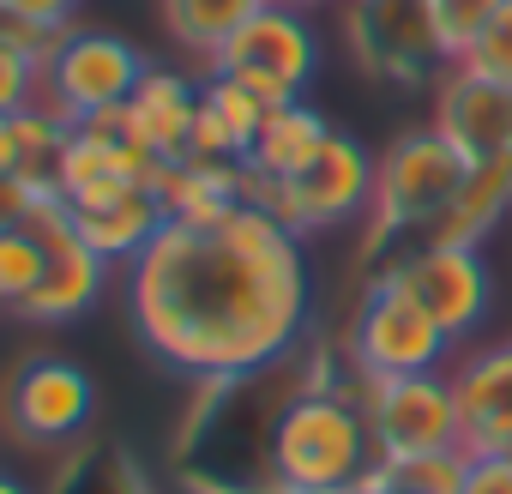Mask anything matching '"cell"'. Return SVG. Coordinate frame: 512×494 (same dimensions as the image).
<instances>
[{
	"label": "cell",
	"mask_w": 512,
	"mask_h": 494,
	"mask_svg": "<svg viewBox=\"0 0 512 494\" xmlns=\"http://www.w3.org/2000/svg\"><path fill=\"white\" fill-rule=\"evenodd\" d=\"M356 404L374 428V452L386 464L398 458H428L464 446V410L452 374H356Z\"/></svg>",
	"instance_id": "cell-4"
},
{
	"label": "cell",
	"mask_w": 512,
	"mask_h": 494,
	"mask_svg": "<svg viewBox=\"0 0 512 494\" xmlns=\"http://www.w3.org/2000/svg\"><path fill=\"white\" fill-rule=\"evenodd\" d=\"M512 211V151L506 157H488V163H470L458 193L440 205V217L422 229V241H452V247H476L488 241V229Z\"/></svg>",
	"instance_id": "cell-17"
},
{
	"label": "cell",
	"mask_w": 512,
	"mask_h": 494,
	"mask_svg": "<svg viewBox=\"0 0 512 494\" xmlns=\"http://www.w3.org/2000/svg\"><path fill=\"white\" fill-rule=\"evenodd\" d=\"M133 326L193 380H247L284 362L308 326L302 235L266 205H235L217 229L163 223L127 278Z\"/></svg>",
	"instance_id": "cell-1"
},
{
	"label": "cell",
	"mask_w": 512,
	"mask_h": 494,
	"mask_svg": "<svg viewBox=\"0 0 512 494\" xmlns=\"http://www.w3.org/2000/svg\"><path fill=\"white\" fill-rule=\"evenodd\" d=\"M452 67H464V73H476V79H494V85H512V0L488 19V31H482Z\"/></svg>",
	"instance_id": "cell-25"
},
{
	"label": "cell",
	"mask_w": 512,
	"mask_h": 494,
	"mask_svg": "<svg viewBox=\"0 0 512 494\" xmlns=\"http://www.w3.org/2000/svg\"><path fill=\"white\" fill-rule=\"evenodd\" d=\"M326 139H332V121L296 97V103H284V109L266 115L260 139H253V151H247L241 163L260 175V181H290V175H302V169L320 157Z\"/></svg>",
	"instance_id": "cell-19"
},
{
	"label": "cell",
	"mask_w": 512,
	"mask_h": 494,
	"mask_svg": "<svg viewBox=\"0 0 512 494\" xmlns=\"http://www.w3.org/2000/svg\"><path fill=\"white\" fill-rule=\"evenodd\" d=\"M0 7H7V0H0Z\"/></svg>",
	"instance_id": "cell-34"
},
{
	"label": "cell",
	"mask_w": 512,
	"mask_h": 494,
	"mask_svg": "<svg viewBox=\"0 0 512 494\" xmlns=\"http://www.w3.org/2000/svg\"><path fill=\"white\" fill-rule=\"evenodd\" d=\"M199 97H205V109L229 127V139L241 145V157L253 151V139H260V127H266V115H272V103H260L241 79H229V73H205L199 79Z\"/></svg>",
	"instance_id": "cell-22"
},
{
	"label": "cell",
	"mask_w": 512,
	"mask_h": 494,
	"mask_svg": "<svg viewBox=\"0 0 512 494\" xmlns=\"http://www.w3.org/2000/svg\"><path fill=\"white\" fill-rule=\"evenodd\" d=\"M37 91H43V61H31V55L13 49V43H0V115L31 109Z\"/></svg>",
	"instance_id": "cell-26"
},
{
	"label": "cell",
	"mask_w": 512,
	"mask_h": 494,
	"mask_svg": "<svg viewBox=\"0 0 512 494\" xmlns=\"http://www.w3.org/2000/svg\"><path fill=\"white\" fill-rule=\"evenodd\" d=\"M290 7H326V0H290Z\"/></svg>",
	"instance_id": "cell-33"
},
{
	"label": "cell",
	"mask_w": 512,
	"mask_h": 494,
	"mask_svg": "<svg viewBox=\"0 0 512 494\" xmlns=\"http://www.w3.org/2000/svg\"><path fill=\"white\" fill-rule=\"evenodd\" d=\"M67 121L49 109V103H31L13 115V151H19V175L25 181H55V163H61V145H67Z\"/></svg>",
	"instance_id": "cell-21"
},
{
	"label": "cell",
	"mask_w": 512,
	"mask_h": 494,
	"mask_svg": "<svg viewBox=\"0 0 512 494\" xmlns=\"http://www.w3.org/2000/svg\"><path fill=\"white\" fill-rule=\"evenodd\" d=\"M0 13L31 19V25H43V31H67V19L79 13V0H7Z\"/></svg>",
	"instance_id": "cell-28"
},
{
	"label": "cell",
	"mask_w": 512,
	"mask_h": 494,
	"mask_svg": "<svg viewBox=\"0 0 512 494\" xmlns=\"http://www.w3.org/2000/svg\"><path fill=\"white\" fill-rule=\"evenodd\" d=\"M73 223H79V241L91 247V254H103V260H127V266H133L169 217H163L157 187H127V193H115V199L73 205Z\"/></svg>",
	"instance_id": "cell-18"
},
{
	"label": "cell",
	"mask_w": 512,
	"mask_h": 494,
	"mask_svg": "<svg viewBox=\"0 0 512 494\" xmlns=\"http://www.w3.org/2000/svg\"><path fill=\"white\" fill-rule=\"evenodd\" d=\"M31 193H37V181H25V175H0V229H19V223H25Z\"/></svg>",
	"instance_id": "cell-29"
},
{
	"label": "cell",
	"mask_w": 512,
	"mask_h": 494,
	"mask_svg": "<svg viewBox=\"0 0 512 494\" xmlns=\"http://www.w3.org/2000/svg\"><path fill=\"white\" fill-rule=\"evenodd\" d=\"M458 494H512V452H470Z\"/></svg>",
	"instance_id": "cell-27"
},
{
	"label": "cell",
	"mask_w": 512,
	"mask_h": 494,
	"mask_svg": "<svg viewBox=\"0 0 512 494\" xmlns=\"http://www.w3.org/2000/svg\"><path fill=\"white\" fill-rule=\"evenodd\" d=\"M103 278H109V260L91 254V247L73 235L49 241V266H43V284L31 290V302L19 308V320H37V326H67L79 320L97 296H103Z\"/></svg>",
	"instance_id": "cell-16"
},
{
	"label": "cell",
	"mask_w": 512,
	"mask_h": 494,
	"mask_svg": "<svg viewBox=\"0 0 512 494\" xmlns=\"http://www.w3.org/2000/svg\"><path fill=\"white\" fill-rule=\"evenodd\" d=\"M446 344L452 338L392 278V266L362 290V308L350 320V368L356 374H428V368H440Z\"/></svg>",
	"instance_id": "cell-8"
},
{
	"label": "cell",
	"mask_w": 512,
	"mask_h": 494,
	"mask_svg": "<svg viewBox=\"0 0 512 494\" xmlns=\"http://www.w3.org/2000/svg\"><path fill=\"white\" fill-rule=\"evenodd\" d=\"M0 175H19V151H13V115H0Z\"/></svg>",
	"instance_id": "cell-31"
},
{
	"label": "cell",
	"mask_w": 512,
	"mask_h": 494,
	"mask_svg": "<svg viewBox=\"0 0 512 494\" xmlns=\"http://www.w3.org/2000/svg\"><path fill=\"white\" fill-rule=\"evenodd\" d=\"M0 410H7L13 440H25V446H61V440H73L91 422L97 392H91V374L79 362L37 356V362H19L7 374V386H0Z\"/></svg>",
	"instance_id": "cell-9"
},
{
	"label": "cell",
	"mask_w": 512,
	"mask_h": 494,
	"mask_svg": "<svg viewBox=\"0 0 512 494\" xmlns=\"http://www.w3.org/2000/svg\"><path fill=\"white\" fill-rule=\"evenodd\" d=\"M0 494H31L25 482H13V476H0Z\"/></svg>",
	"instance_id": "cell-32"
},
{
	"label": "cell",
	"mask_w": 512,
	"mask_h": 494,
	"mask_svg": "<svg viewBox=\"0 0 512 494\" xmlns=\"http://www.w3.org/2000/svg\"><path fill=\"white\" fill-rule=\"evenodd\" d=\"M193 115H199V85L181 79V73H163V67H151V73L139 79V91L121 103L127 139H139V145L157 151L163 163H181V157H187Z\"/></svg>",
	"instance_id": "cell-13"
},
{
	"label": "cell",
	"mask_w": 512,
	"mask_h": 494,
	"mask_svg": "<svg viewBox=\"0 0 512 494\" xmlns=\"http://www.w3.org/2000/svg\"><path fill=\"white\" fill-rule=\"evenodd\" d=\"M205 73H229V79H241L260 103L284 109V103H296V97L314 85V73H320V37H314V25L302 19V7L272 0V7H260V13H253V19L205 61Z\"/></svg>",
	"instance_id": "cell-6"
},
{
	"label": "cell",
	"mask_w": 512,
	"mask_h": 494,
	"mask_svg": "<svg viewBox=\"0 0 512 494\" xmlns=\"http://www.w3.org/2000/svg\"><path fill=\"white\" fill-rule=\"evenodd\" d=\"M350 494H422V488H410V482H398L386 464H374V470H368V476H362Z\"/></svg>",
	"instance_id": "cell-30"
},
{
	"label": "cell",
	"mask_w": 512,
	"mask_h": 494,
	"mask_svg": "<svg viewBox=\"0 0 512 494\" xmlns=\"http://www.w3.org/2000/svg\"><path fill=\"white\" fill-rule=\"evenodd\" d=\"M392 278L428 308V320H434L446 338H470V332L488 320L494 278H488V266H482L476 247L422 241V247H410L404 260H392Z\"/></svg>",
	"instance_id": "cell-10"
},
{
	"label": "cell",
	"mask_w": 512,
	"mask_h": 494,
	"mask_svg": "<svg viewBox=\"0 0 512 494\" xmlns=\"http://www.w3.org/2000/svg\"><path fill=\"white\" fill-rule=\"evenodd\" d=\"M260 7H272V0H163V31H169L187 55L211 61Z\"/></svg>",
	"instance_id": "cell-20"
},
{
	"label": "cell",
	"mask_w": 512,
	"mask_h": 494,
	"mask_svg": "<svg viewBox=\"0 0 512 494\" xmlns=\"http://www.w3.org/2000/svg\"><path fill=\"white\" fill-rule=\"evenodd\" d=\"M344 31L356 61L374 79L392 85H416L428 79V67H440V37L428 25V0H344Z\"/></svg>",
	"instance_id": "cell-11"
},
{
	"label": "cell",
	"mask_w": 512,
	"mask_h": 494,
	"mask_svg": "<svg viewBox=\"0 0 512 494\" xmlns=\"http://www.w3.org/2000/svg\"><path fill=\"white\" fill-rule=\"evenodd\" d=\"M157 199H163V217H169V223L217 229L235 205H247V169H241V163L181 157V163H163V175H157Z\"/></svg>",
	"instance_id": "cell-14"
},
{
	"label": "cell",
	"mask_w": 512,
	"mask_h": 494,
	"mask_svg": "<svg viewBox=\"0 0 512 494\" xmlns=\"http://www.w3.org/2000/svg\"><path fill=\"white\" fill-rule=\"evenodd\" d=\"M464 169H470L464 151L440 127H416L386 157H374V199H368V241H362V254L374 260L392 235L428 229L440 217V205L458 193Z\"/></svg>",
	"instance_id": "cell-3"
},
{
	"label": "cell",
	"mask_w": 512,
	"mask_h": 494,
	"mask_svg": "<svg viewBox=\"0 0 512 494\" xmlns=\"http://www.w3.org/2000/svg\"><path fill=\"white\" fill-rule=\"evenodd\" d=\"M380 464L374 428L356 392H314L296 386L266 428V476L296 494H350Z\"/></svg>",
	"instance_id": "cell-2"
},
{
	"label": "cell",
	"mask_w": 512,
	"mask_h": 494,
	"mask_svg": "<svg viewBox=\"0 0 512 494\" xmlns=\"http://www.w3.org/2000/svg\"><path fill=\"white\" fill-rule=\"evenodd\" d=\"M506 7V0H428V25H434V37H440V55H446V67L488 31V19Z\"/></svg>",
	"instance_id": "cell-24"
},
{
	"label": "cell",
	"mask_w": 512,
	"mask_h": 494,
	"mask_svg": "<svg viewBox=\"0 0 512 494\" xmlns=\"http://www.w3.org/2000/svg\"><path fill=\"white\" fill-rule=\"evenodd\" d=\"M145 73H151V61L127 37H115V31H73L67 25L55 55H49V67H43L37 103H49L67 127H79V121H91L103 109H121L139 91Z\"/></svg>",
	"instance_id": "cell-7"
},
{
	"label": "cell",
	"mask_w": 512,
	"mask_h": 494,
	"mask_svg": "<svg viewBox=\"0 0 512 494\" xmlns=\"http://www.w3.org/2000/svg\"><path fill=\"white\" fill-rule=\"evenodd\" d=\"M241 169H247V163H241ZM368 199H374V157H368L362 139H350V133H338V127H332V139L320 145V157H314L302 175H290V181H260V175L247 169V205H266V211H272L278 223H290L296 235L338 229V223L362 217Z\"/></svg>",
	"instance_id": "cell-5"
},
{
	"label": "cell",
	"mask_w": 512,
	"mask_h": 494,
	"mask_svg": "<svg viewBox=\"0 0 512 494\" xmlns=\"http://www.w3.org/2000/svg\"><path fill=\"white\" fill-rule=\"evenodd\" d=\"M458 410H464V446L470 452H512V344L470 356L458 374Z\"/></svg>",
	"instance_id": "cell-15"
},
{
	"label": "cell",
	"mask_w": 512,
	"mask_h": 494,
	"mask_svg": "<svg viewBox=\"0 0 512 494\" xmlns=\"http://www.w3.org/2000/svg\"><path fill=\"white\" fill-rule=\"evenodd\" d=\"M43 266H49V247L19 223V229H0V308H25L31 290L43 284Z\"/></svg>",
	"instance_id": "cell-23"
},
{
	"label": "cell",
	"mask_w": 512,
	"mask_h": 494,
	"mask_svg": "<svg viewBox=\"0 0 512 494\" xmlns=\"http://www.w3.org/2000/svg\"><path fill=\"white\" fill-rule=\"evenodd\" d=\"M434 127L464 151V163L506 157L512 151V85L446 67V79L434 85Z\"/></svg>",
	"instance_id": "cell-12"
}]
</instances>
